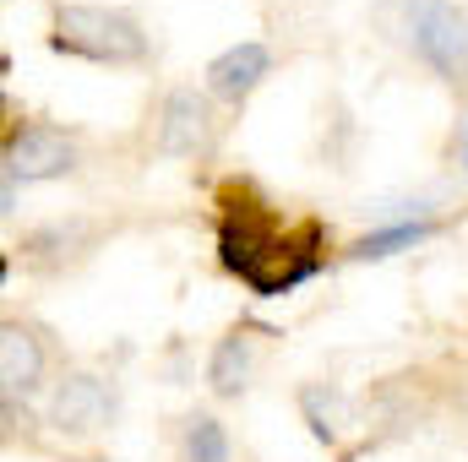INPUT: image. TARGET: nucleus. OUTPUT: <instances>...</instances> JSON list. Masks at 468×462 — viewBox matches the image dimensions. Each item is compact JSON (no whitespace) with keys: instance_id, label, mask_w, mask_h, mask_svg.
Returning <instances> with one entry per match:
<instances>
[{"instance_id":"7","label":"nucleus","mask_w":468,"mask_h":462,"mask_svg":"<svg viewBox=\"0 0 468 462\" xmlns=\"http://www.w3.org/2000/svg\"><path fill=\"white\" fill-rule=\"evenodd\" d=\"M272 77V49L245 38V44H229L224 55L207 60V93L224 99V104H245L261 82Z\"/></svg>"},{"instance_id":"1","label":"nucleus","mask_w":468,"mask_h":462,"mask_svg":"<svg viewBox=\"0 0 468 462\" xmlns=\"http://www.w3.org/2000/svg\"><path fill=\"white\" fill-rule=\"evenodd\" d=\"M218 261L256 299H283L322 272V224L283 229L278 213L250 185H224V196H218Z\"/></svg>"},{"instance_id":"6","label":"nucleus","mask_w":468,"mask_h":462,"mask_svg":"<svg viewBox=\"0 0 468 462\" xmlns=\"http://www.w3.org/2000/svg\"><path fill=\"white\" fill-rule=\"evenodd\" d=\"M115 386L93 370H71L49 397V425L60 436H99L115 425Z\"/></svg>"},{"instance_id":"10","label":"nucleus","mask_w":468,"mask_h":462,"mask_svg":"<svg viewBox=\"0 0 468 462\" xmlns=\"http://www.w3.org/2000/svg\"><path fill=\"white\" fill-rule=\"evenodd\" d=\"M207 386L224 403H234L250 386V332L245 327H234V332H224L213 343V353H207Z\"/></svg>"},{"instance_id":"14","label":"nucleus","mask_w":468,"mask_h":462,"mask_svg":"<svg viewBox=\"0 0 468 462\" xmlns=\"http://www.w3.org/2000/svg\"><path fill=\"white\" fill-rule=\"evenodd\" d=\"M452 147H458V169L468 174V115L458 120V136H452Z\"/></svg>"},{"instance_id":"2","label":"nucleus","mask_w":468,"mask_h":462,"mask_svg":"<svg viewBox=\"0 0 468 462\" xmlns=\"http://www.w3.org/2000/svg\"><path fill=\"white\" fill-rule=\"evenodd\" d=\"M49 49L71 55V60H93V66H142L147 60V33L136 16L104 11V5H60L55 27H49Z\"/></svg>"},{"instance_id":"9","label":"nucleus","mask_w":468,"mask_h":462,"mask_svg":"<svg viewBox=\"0 0 468 462\" xmlns=\"http://www.w3.org/2000/svg\"><path fill=\"white\" fill-rule=\"evenodd\" d=\"M88 245H93V224H82V218H55V224H38L33 234H22L27 261L44 267V272H60V267L77 261Z\"/></svg>"},{"instance_id":"11","label":"nucleus","mask_w":468,"mask_h":462,"mask_svg":"<svg viewBox=\"0 0 468 462\" xmlns=\"http://www.w3.org/2000/svg\"><path fill=\"white\" fill-rule=\"evenodd\" d=\"M436 234V218H403V224H387V229H370L349 245V261H387L398 250H414Z\"/></svg>"},{"instance_id":"12","label":"nucleus","mask_w":468,"mask_h":462,"mask_svg":"<svg viewBox=\"0 0 468 462\" xmlns=\"http://www.w3.org/2000/svg\"><path fill=\"white\" fill-rule=\"evenodd\" d=\"M300 414H305V425H311V436L322 446H338V436H344V392L338 386L305 381L300 386Z\"/></svg>"},{"instance_id":"4","label":"nucleus","mask_w":468,"mask_h":462,"mask_svg":"<svg viewBox=\"0 0 468 462\" xmlns=\"http://www.w3.org/2000/svg\"><path fill=\"white\" fill-rule=\"evenodd\" d=\"M5 180L16 185H44V180H66L77 174V142L49 125V120H27L5 131Z\"/></svg>"},{"instance_id":"3","label":"nucleus","mask_w":468,"mask_h":462,"mask_svg":"<svg viewBox=\"0 0 468 462\" xmlns=\"http://www.w3.org/2000/svg\"><path fill=\"white\" fill-rule=\"evenodd\" d=\"M403 33L441 82H468V11L458 0H403Z\"/></svg>"},{"instance_id":"5","label":"nucleus","mask_w":468,"mask_h":462,"mask_svg":"<svg viewBox=\"0 0 468 462\" xmlns=\"http://www.w3.org/2000/svg\"><path fill=\"white\" fill-rule=\"evenodd\" d=\"M213 142H218L213 93L169 88L164 104H158V152H164V158H207Z\"/></svg>"},{"instance_id":"8","label":"nucleus","mask_w":468,"mask_h":462,"mask_svg":"<svg viewBox=\"0 0 468 462\" xmlns=\"http://www.w3.org/2000/svg\"><path fill=\"white\" fill-rule=\"evenodd\" d=\"M38 381H44L38 332L22 321H5L0 327V386H5V397H27V392H38Z\"/></svg>"},{"instance_id":"13","label":"nucleus","mask_w":468,"mask_h":462,"mask_svg":"<svg viewBox=\"0 0 468 462\" xmlns=\"http://www.w3.org/2000/svg\"><path fill=\"white\" fill-rule=\"evenodd\" d=\"M180 457L186 462H229V430L213 414H191L186 436H180Z\"/></svg>"}]
</instances>
